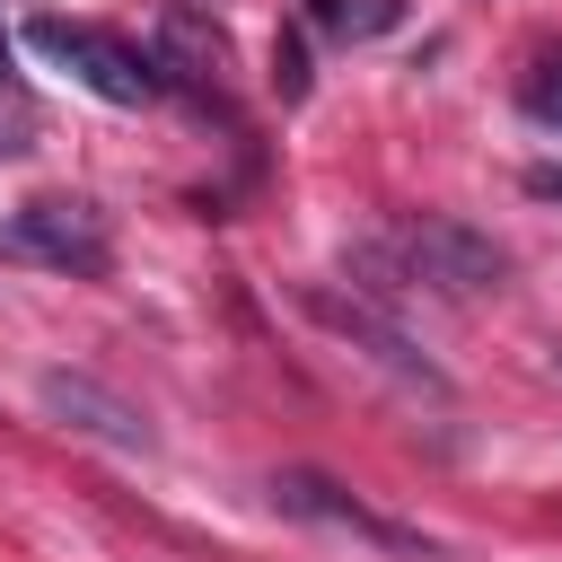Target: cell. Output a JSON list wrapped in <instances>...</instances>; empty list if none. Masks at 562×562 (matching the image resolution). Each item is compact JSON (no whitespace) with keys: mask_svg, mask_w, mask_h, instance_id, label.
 I'll return each mask as SVG.
<instances>
[{"mask_svg":"<svg viewBox=\"0 0 562 562\" xmlns=\"http://www.w3.org/2000/svg\"><path fill=\"white\" fill-rule=\"evenodd\" d=\"M307 316L325 325V334H342L369 369H386L395 386H413V395H448V378H439V360H422L413 351V334L386 316V307H369V299H342V290H307Z\"/></svg>","mask_w":562,"mask_h":562,"instance_id":"cell-4","label":"cell"},{"mask_svg":"<svg viewBox=\"0 0 562 562\" xmlns=\"http://www.w3.org/2000/svg\"><path fill=\"white\" fill-rule=\"evenodd\" d=\"M149 61H158L167 88H193V97H220V88H228V35H220L211 9H193V0L158 9V26H149Z\"/></svg>","mask_w":562,"mask_h":562,"instance_id":"cell-7","label":"cell"},{"mask_svg":"<svg viewBox=\"0 0 562 562\" xmlns=\"http://www.w3.org/2000/svg\"><path fill=\"white\" fill-rule=\"evenodd\" d=\"M35 395H44V413H53L61 430H79V439H105V448H123V457H149V448H158V430L140 422V404H123L114 386H97V378H79V369H44Z\"/></svg>","mask_w":562,"mask_h":562,"instance_id":"cell-6","label":"cell"},{"mask_svg":"<svg viewBox=\"0 0 562 562\" xmlns=\"http://www.w3.org/2000/svg\"><path fill=\"white\" fill-rule=\"evenodd\" d=\"M527 105H536L544 123H562V61H544V79L527 88Z\"/></svg>","mask_w":562,"mask_h":562,"instance_id":"cell-9","label":"cell"},{"mask_svg":"<svg viewBox=\"0 0 562 562\" xmlns=\"http://www.w3.org/2000/svg\"><path fill=\"white\" fill-rule=\"evenodd\" d=\"M0 149H18V140H9V132H0Z\"/></svg>","mask_w":562,"mask_h":562,"instance_id":"cell-13","label":"cell"},{"mask_svg":"<svg viewBox=\"0 0 562 562\" xmlns=\"http://www.w3.org/2000/svg\"><path fill=\"white\" fill-rule=\"evenodd\" d=\"M272 79H281V97H307V53H299V35L272 44Z\"/></svg>","mask_w":562,"mask_h":562,"instance_id":"cell-8","label":"cell"},{"mask_svg":"<svg viewBox=\"0 0 562 562\" xmlns=\"http://www.w3.org/2000/svg\"><path fill=\"white\" fill-rule=\"evenodd\" d=\"M553 369H562V351H553Z\"/></svg>","mask_w":562,"mask_h":562,"instance_id":"cell-14","label":"cell"},{"mask_svg":"<svg viewBox=\"0 0 562 562\" xmlns=\"http://www.w3.org/2000/svg\"><path fill=\"white\" fill-rule=\"evenodd\" d=\"M307 18H316V26H342V35H351V0H307Z\"/></svg>","mask_w":562,"mask_h":562,"instance_id":"cell-11","label":"cell"},{"mask_svg":"<svg viewBox=\"0 0 562 562\" xmlns=\"http://www.w3.org/2000/svg\"><path fill=\"white\" fill-rule=\"evenodd\" d=\"M26 53H44L53 70H70L79 88H97L105 105H149L167 88L149 53H132V44H114V35L79 26V18H26Z\"/></svg>","mask_w":562,"mask_h":562,"instance_id":"cell-2","label":"cell"},{"mask_svg":"<svg viewBox=\"0 0 562 562\" xmlns=\"http://www.w3.org/2000/svg\"><path fill=\"white\" fill-rule=\"evenodd\" d=\"M272 501H281V518H307V527L360 536V544H378V553H422V562H430V536H422V527L378 518L369 501H351V492H342L334 474H316V465H281V474H272Z\"/></svg>","mask_w":562,"mask_h":562,"instance_id":"cell-5","label":"cell"},{"mask_svg":"<svg viewBox=\"0 0 562 562\" xmlns=\"http://www.w3.org/2000/svg\"><path fill=\"white\" fill-rule=\"evenodd\" d=\"M527 193L536 202H562V167H527Z\"/></svg>","mask_w":562,"mask_h":562,"instance_id":"cell-10","label":"cell"},{"mask_svg":"<svg viewBox=\"0 0 562 562\" xmlns=\"http://www.w3.org/2000/svg\"><path fill=\"white\" fill-rule=\"evenodd\" d=\"M9 70H18V44H9V26H0V79H9Z\"/></svg>","mask_w":562,"mask_h":562,"instance_id":"cell-12","label":"cell"},{"mask_svg":"<svg viewBox=\"0 0 562 562\" xmlns=\"http://www.w3.org/2000/svg\"><path fill=\"white\" fill-rule=\"evenodd\" d=\"M386 246H395L404 281L430 290V299H483V290H501V272H509V255H501L483 228L448 220V211H413V220H395Z\"/></svg>","mask_w":562,"mask_h":562,"instance_id":"cell-1","label":"cell"},{"mask_svg":"<svg viewBox=\"0 0 562 562\" xmlns=\"http://www.w3.org/2000/svg\"><path fill=\"white\" fill-rule=\"evenodd\" d=\"M0 255L70 272V281H97L114 263V237H105V211H88V202H26L18 220H0Z\"/></svg>","mask_w":562,"mask_h":562,"instance_id":"cell-3","label":"cell"}]
</instances>
